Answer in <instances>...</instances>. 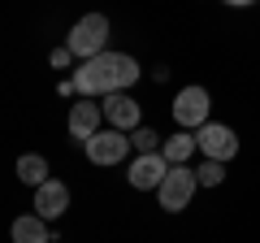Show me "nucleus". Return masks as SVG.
<instances>
[{"mask_svg":"<svg viewBox=\"0 0 260 243\" xmlns=\"http://www.w3.org/2000/svg\"><path fill=\"white\" fill-rule=\"evenodd\" d=\"M195 139H200V152H204L208 161H230L234 152H239L234 131L230 126H217V122H204V126L195 131Z\"/></svg>","mask_w":260,"mask_h":243,"instance_id":"0eeeda50","label":"nucleus"},{"mask_svg":"<svg viewBox=\"0 0 260 243\" xmlns=\"http://www.w3.org/2000/svg\"><path fill=\"white\" fill-rule=\"evenodd\" d=\"M195 187H200V174L186 169V165H174V169H169V178L156 187L160 191V208H165V213H182V208L191 204Z\"/></svg>","mask_w":260,"mask_h":243,"instance_id":"7ed1b4c3","label":"nucleus"},{"mask_svg":"<svg viewBox=\"0 0 260 243\" xmlns=\"http://www.w3.org/2000/svg\"><path fill=\"white\" fill-rule=\"evenodd\" d=\"M18 178L26 183V187H44V183H48V161L39 157V152L18 157Z\"/></svg>","mask_w":260,"mask_h":243,"instance_id":"ddd939ff","label":"nucleus"},{"mask_svg":"<svg viewBox=\"0 0 260 243\" xmlns=\"http://www.w3.org/2000/svg\"><path fill=\"white\" fill-rule=\"evenodd\" d=\"M65 208H70V187H65L61 178H48L44 187H35V213L44 217V222L61 217Z\"/></svg>","mask_w":260,"mask_h":243,"instance_id":"9d476101","label":"nucleus"},{"mask_svg":"<svg viewBox=\"0 0 260 243\" xmlns=\"http://www.w3.org/2000/svg\"><path fill=\"white\" fill-rule=\"evenodd\" d=\"M104 39H109V18H104V13H87V18L74 22V31H70L65 48H70L74 56H83V61H91V56L109 52V48H104Z\"/></svg>","mask_w":260,"mask_h":243,"instance_id":"f03ea898","label":"nucleus"},{"mask_svg":"<svg viewBox=\"0 0 260 243\" xmlns=\"http://www.w3.org/2000/svg\"><path fill=\"white\" fill-rule=\"evenodd\" d=\"M195 148H200V139H195L191 131H178V135H169V139H165V148H160V152H165L169 165H186V157H191Z\"/></svg>","mask_w":260,"mask_h":243,"instance_id":"f8f14e48","label":"nucleus"},{"mask_svg":"<svg viewBox=\"0 0 260 243\" xmlns=\"http://www.w3.org/2000/svg\"><path fill=\"white\" fill-rule=\"evenodd\" d=\"M13 243H56V239L48 234L44 217L30 213V217H18V222H13Z\"/></svg>","mask_w":260,"mask_h":243,"instance_id":"9b49d317","label":"nucleus"},{"mask_svg":"<svg viewBox=\"0 0 260 243\" xmlns=\"http://www.w3.org/2000/svg\"><path fill=\"white\" fill-rule=\"evenodd\" d=\"M208 109H213V100H208L204 87H182L178 100H174V122L182 131H200L208 122Z\"/></svg>","mask_w":260,"mask_h":243,"instance_id":"20e7f679","label":"nucleus"},{"mask_svg":"<svg viewBox=\"0 0 260 243\" xmlns=\"http://www.w3.org/2000/svg\"><path fill=\"white\" fill-rule=\"evenodd\" d=\"M83 148H87V157H91L95 165H117V161H126V152L135 148V143H130L126 131H95Z\"/></svg>","mask_w":260,"mask_h":243,"instance_id":"39448f33","label":"nucleus"},{"mask_svg":"<svg viewBox=\"0 0 260 243\" xmlns=\"http://www.w3.org/2000/svg\"><path fill=\"white\" fill-rule=\"evenodd\" d=\"M100 117H104V109L91 100V96H83V100L70 109V122H65V131H70V139H78V143H87L95 131H100Z\"/></svg>","mask_w":260,"mask_h":243,"instance_id":"6e6552de","label":"nucleus"},{"mask_svg":"<svg viewBox=\"0 0 260 243\" xmlns=\"http://www.w3.org/2000/svg\"><path fill=\"white\" fill-rule=\"evenodd\" d=\"M169 161H165V152H139V157L130 161V187L135 191H152V187H160L169 178Z\"/></svg>","mask_w":260,"mask_h":243,"instance_id":"423d86ee","label":"nucleus"},{"mask_svg":"<svg viewBox=\"0 0 260 243\" xmlns=\"http://www.w3.org/2000/svg\"><path fill=\"white\" fill-rule=\"evenodd\" d=\"M130 143H135V152H160V135H156V131H148V126L130 131Z\"/></svg>","mask_w":260,"mask_h":243,"instance_id":"4468645a","label":"nucleus"},{"mask_svg":"<svg viewBox=\"0 0 260 243\" xmlns=\"http://www.w3.org/2000/svg\"><path fill=\"white\" fill-rule=\"evenodd\" d=\"M225 5H239V9H243V5H256V0H225Z\"/></svg>","mask_w":260,"mask_h":243,"instance_id":"f3484780","label":"nucleus"},{"mask_svg":"<svg viewBox=\"0 0 260 243\" xmlns=\"http://www.w3.org/2000/svg\"><path fill=\"white\" fill-rule=\"evenodd\" d=\"M139 78V61L126 52H100L91 61L74 70V83H78V96H113V92H126L130 83Z\"/></svg>","mask_w":260,"mask_h":243,"instance_id":"f257e3e1","label":"nucleus"},{"mask_svg":"<svg viewBox=\"0 0 260 243\" xmlns=\"http://www.w3.org/2000/svg\"><path fill=\"white\" fill-rule=\"evenodd\" d=\"M195 174H200V183H204V187H217V183L225 178V161H204Z\"/></svg>","mask_w":260,"mask_h":243,"instance_id":"2eb2a0df","label":"nucleus"},{"mask_svg":"<svg viewBox=\"0 0 260 243\" xmlns=\"http://www.w3.org/2000/svg\"><path fill=\"white\" fill-rule=\"evenodd\" d=\"M70 61H74V52H70V48H56V52H52V66H56V70H65Z\"/></svg>","mask_w":260,"mask_h":243,"instance_id":"dca6fc26","label":"nucleus"},{"mask_svg":"<svg viewBox=\"0 0 260 243\" xmlns=\"http://www.w3.org/2000/svg\"><path fill=\"white\" fill-rule=\"evenodd\" d=\"M100 109H104V117H109L113 131H139V104L130 100L126 92L100 96Z\"/></svg>","mask_w":260,"mask_h":243,"instance_id":"1a4fd4ad","label":"nucleus"}]
</instances>
